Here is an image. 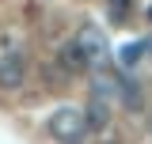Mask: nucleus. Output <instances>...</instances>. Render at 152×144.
Here are the masks:
<instances>
[{
	"instance_id": "obj_5",
	"label": "nucleus",
	"mask_w": 152,
	"mask_h": 144,
	"mask_svg": "<svg viewBox=\"0 0 152 144\" xmlns=\"http://www.w3.org/2000/svg\"><path fill=\"white\" fill-rule=\"evenodd\" d=\"M84 118H88V125H91V129H103L107 121H110V103L99 99V95H91V106H88Z\"/></svg>"
},
{
	"instance_id": "obj_4",
	"label": "nucleus",
	"mask_w": 152,
	"mask_h": 144,
	"mask_svg": "<svg viewBox=\"0 0 152 144\" xmlns=\"http://www.w3.org/2000/svg\"><path fill=\"white\" fill-rule=\"evenodd\" d=\"M57 61H61V68L69 72V76H76V72H84V68H88V61H84V53H80L76 38L69 42V46H61V53H57Z\"/></svg>"
},
{
	"instance_id": "obj_1",
	"label": "nucleus",
	"mask_w": 152,
	"mask_h": 144,
	"mask_svg": "<svg viewBox=\"0 0 152 144\" xmlns=\"http://www.w3.org/2000/svg\"><path fill=\"white\" fill-rule=\"evenodd\" d=\"M88 118L80 114V110L72 106H65V110H57L53 118H50V137H53L57 144H84V137H88Z\"/></svg>"
},
{
	"instance_id": "obj_6",
	"label": "nucleus",
	"mask_w": 152,
	"mask_h": 144,
	"mask_svg": "<svg viewBox=\"0 0 152 144\" xmlns=\"http://www.w3.org/2000/svg\"><path fill=\"white\" fill-rule=\"evenodd\" d=\"M145 49H148L145 42H133V46H126V49L118 53V61H122V68H133V65L141 61V53H145Z\"/></svg>"
},
{
	"instance_id": "obj_2",
	"label": "nucleus",
	"mask_w": 152,
	"mask_h": 144,
	"mask_svg": "<svg viewBox=\"0 0 152 144\" xmlns=\"http://www.w3.org/2000/svg\"><path fill=\"white\" fill-rule=\"evenodd\" d=\"M76 46H80V53L88 61V68H103V65H107V38L99 34L95 27H84V31L76 34Z\"/></svg>"
},
{
	"instance_id": "obj_7",
	"label": "nucleus",
	"mask_w": 152,
	"mask_h": 144,
	"mask_svg": "<svg viewBox=\"0 0 152 144\" xmlns=\"http://www.w3.org/2000/svg\"><path fill=\"white\" fill-rule=\"evenodd\" d=\"M126 8H129V0H110V15H114V19L126 15Z\"/></svg>"
},
{
	"instance_id": "obj_8",
	"label": "nucleus",
	"mask_w": 152,
	"mask_h": 144,
	"mask_svg": "<svg viewBox=\"0 0 152 144\" xmlns=\"http://www.w3.org/2000/svg\"><path fill=\"white\" fill-rule=\"evenodd\" d=\"M148 125H152V121H148Z\"/></svg>"
},
{
	"instance_id": "obj_3",
	"label": "nucleus",
	"mask_w": 152,
	"mask_h": 144,
	"mask_svg": "<svg viewBox=\"0 0 152 144\" xmlns=\"http://www.w3.org/2000/svg\"><path fill=\"white\" fill-rule=\"evenodd\" d=\"M27 76V65L19 53H0V91H15Z\"/></svg>"
}]
</instances>
